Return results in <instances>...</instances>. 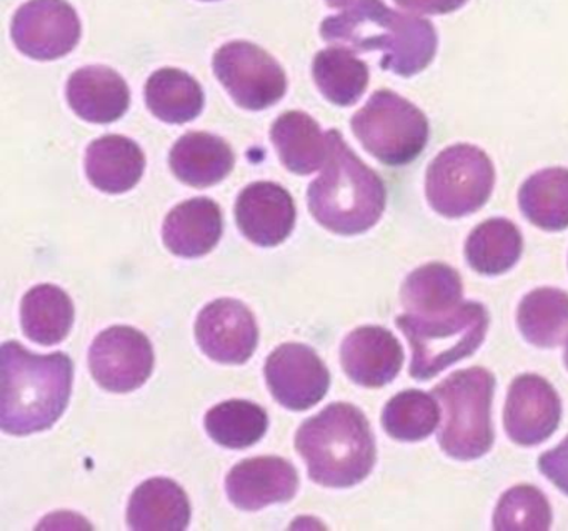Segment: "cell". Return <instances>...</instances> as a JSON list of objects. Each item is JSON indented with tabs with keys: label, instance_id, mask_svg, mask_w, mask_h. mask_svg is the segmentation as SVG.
I'll list each match as a JSON object with an SVG mask.
<instances>
[{
	"label": "cell",
	"instance_id": "cell-1",
	"mask_svg": "<svg viewBox=\"0 0 568 531\" xmlns=\"http://www.w3.org/2000/svg\"><path fill=\"white\" fill-rule=\"evenodd\" d=\"M322 38L338 48L384 54L382 69L400 78L425 71L437 54V32L427 19L394 11L384 0H357L325 19Z\"/></svg>",
	"mask_w": 568,
	"mask_h": 531
},
{
	"label": "cell",
	"instance_id": "cell-2",
	"mask_svg": "<svg viewBox=\"0 0 568 531\" xmlns=\"http://www.w3.org/2000/svg\"><path fill=\"white\" fill-rule=\"evenodd\" d=\"M0 378V427L24 437L48 430L62 417L71 398L74 364L62 351L36 355L19 341H6Z\"/></svg>",
	"mask_w": 568,
	"mask_h": 531
},
{
	"label": "cell",
	"instance_id": "cell-3",
	"mask_svg": "<svg viewBox=\"0 0 568 531\" xmlns=\"http://www.w3.org/2000/svg\"><path fill=\"white\" fill-rule=\"evenodd\" d=\"M327 137V161L308 187V208L315 221L334 234H364L381 221L387 188L377 172L345 144L341 132L328 131Z\"/></svg>",
	"mask_w": 568,
	"mask_h": 531
},
{
	"label": "cell",
	"instance_id": "cell-4",
	"mask_svg": "<svg viewBox=\"0 0 568 531\" xmlns=\"http://www.w3.org/2000/svg\"><path fill=\"white\" fill-rule=\"evenodd\" d=\"M308 477L328 488L361 483L377 460L374 433L367 417L351 404H332L308 418L295 435Z\"/></svg>",
	"mask_w": 568,
	"mask_h": 531
},
{
	"label": "cell",
	"instance_id": "cell-5",
	"mask_svg": "<svg viewBox=\"0 0 568 531\" xmlns=\"http://www.w3.org/2000/svg\"><path fill=\"white\" fill-rule=\"evenodd\" d=\"M495 375L484 367L455 371L437 385L432 395L444 405L445 420L438 443L448 457L470 461L484 457L495 441L491 401Z\"/></svg>",
	"mask_w": 568,
	"mask_h": 531
},
{
	"label": "cell",
	"instance_id": "cell-6",
	"mask_svg": "<svg viewBox=\"0 0 568 531\" xmlns=\"http://www.w3.org/2000/svg\"><path fill=\"white\" fill-rule=\"evenodd\" d=\"M488 312L478 302H464L447 314H405L397 327L412 347L410 375L415 380H430L450 365L470 357L484 344Z\"/></svg>",
	"mask_w": 568,
	"mask_h": 531
},
{
	"label": "cell",
	"instance_id": "cell-7",
	"mask_svg": "<svg viewBox=\"0 0 568 531\" xmlns=\"http://www.w3.org/2000/svg\"><path fill=\"white\" fill-rule=\"evenodd\" d=\"M352 131L365 151L388 167L412 164L430 134L424 112L392 91L375 92L352 119Z\"/></svg>",
	"mask_w": 568,
	"mask_h": 531
},
{
	"label": "cell",
	"instance_id": "cell-8",
	"mask_svg": "<svg viewBox=\"0 0 568 531\" xmlns=\"http://www.w3.org/2000/svg\"><path fill=\"white\" fill-rule=\"evenodd\" d=\"M495 185V167L481 149L457 144L442 151L427 169L425 194L442 217L460 218L480 211Z\"/></svg>",
	"mask_w": 568,
	"mask_h": 531
},
{
	"label": "cell",
	"instance_id": "cell-9",
	"mask_svg": "<svg viewBox=\"0 0 568 531\" xmlns=\"http://www.w3.org/2000/svg\"><path fill=\"white\" fill-rule=\"evenodd\" d=\"M214 72L235 104L247 111L271 108L287 91L284 69L252 42L234 41L222 45L214 55Z\"/></svg>",
	"mask_w": 568,
	"mask_h": 531
},
{
	"label": "cell",
	"instance_id": "cell-10",
	"mask_svg": "<svg viewBox=\"0 0 568 531\" xmlns=\"http://www.w3.org/2000/svg\"><path fill=\"white\" fill-rule=\"evenodd\" d=\"M154 361L151 340L128 325H115L102 331L89 350L92 377L114 394H128L142 387L154 370Z\"/></svg>",
	"mask_w": 568,
	"mask_h": 531
},
{
	"label": "cell",
	"instance_id": "cell-11",
	"mask_svg": "<svg viewBox=\"0 0 568 531\" xmlns=\"http://www.w3.org/2000/svg\"><path fill=\"white\" fill-rule=\"evenodd\" d=\"M81 39L78 12L65 0H29L16 12L12 41L34 61H54L74 51Z\"/></svg>",
	"mask_w": 568,
	"mask_h": 531
},
{
	"label": "cell",
	"instance_id": "cell-12",
	"mask_svg": "<svg viewBox=\"0 0 568 531\" xmlns=\"http://www.w3.org/2000/svg\"><path fill=\"white\" fill-rule=\"evenodd\" d=\"M272 397L288 410L315 407L327 395L331 374L317 351L304 344H284L265 361Z\"/></svg>",
	"mask_w": 568,
	"mask_h": 531
},
{
	"label": "cell",
	"instance_id": "cell-13",
	"mask_svg": "<svg viewBox=\"0 0 568 531\" xmlns=\"http://www.w3.org/2000/svg\"><path fill=\"white\" fill-rule=\"evenodd\" d=\"M199 347L219 364H245L255 351L258 327L247 305L234 298H219L205 305L195 321Z\"/></svg>",
	"mask_w": 568,
	"mask_h": 531
},
{
	"label": "cell",
	"instance_id": "cell-14",
	"mask_svg": "<svg viewBox=\"0 0 568 531\" xmlns=\"http://www.w3.org/2000/svg\"><path fill=\"white\" fill-rule=\"evenodd\" d=\"M561 420V400L550 381L520 375L508 388L504 427L510 440L534 447L550 438Z\"/></svg>",
	"mask_w": 568,
	"mask_h": 531
},
{
	"label": "cell",
	"instance_id": "cell-15",
	"mask_svg": "<svg viewBox=\"0 0 568 531\" xmlns=\"http://www.w3.org/2000/svg\"><path fill=\"white\" fill-rule=\"evenodd\" d=\"M235 221L258 247H277L294 231V198L274 182H255L239 195Z\"/></svg>",
	"mask_w": 568,
	"mask_h": 531
},
{
	"label": "cell",
	"instance_id": "cell-16",
	"mask_svg": "<svg viewBox=\"0 0 568 531\" xmlns=\"http://www.w3.org/2000/svg\"><path fill=\"white\" fill-rule=\"evenodd\" d=\"M225 488L235 507L255 511L291 501L298 490V473L285 458H247L232 468Z\"/></svg>",
	"mask_w": 568,
	"mask_h": 531
},
{
	"label": "cell",
	"instance_id": "cell-17",
	"mask_svg": "<svg viewBox=\"0 0 568 531\" xmlns=\"http://www.w3.org/2000/svg\"><path fill=\"white\" fill-rule=\"evenodd\" d=\"M341 361L354 384L381 388L390 384L402 370L404 348L387 328L365 325L345 337Z\"/></svg>",
	"mask_w": 568,
	"mask_h": 531
},
{
	"label": "cell",
	"instance_id": "cell-18",
	"mask_svg": "<svg viewBox=\"0 0 568 531\" xmlns=\"http://www.w3.org/2000/svg\"><path fill=\"white\" fill-rule=\"evenodd\" d=\"M72 111L92 124H111L128 112L131 92L124 79L104 65L79 69L69 79Z\"/></svg>",
	"mask_w": 568,
	"mask_h": 531
},
{
	"label": "cell",
	"instance_id": "cell-19",
	"mask_svg": "<svg viewBox=\"0 0 568 531\" xmlns=\"http://www.w3.org/2000/svg\"><path fill=\"white\" fill-rule=\"evenodd\" d=\"M222 211L207 197L192 198L169 212L162 238L165 247L184 258L209 254L222 237Z\"/></svg>",
	"mask_w": 568,
	"mask_h": 531
},
{
	"label": "cell",
	"instance_id": "cell-20",
	"mask_svg": "<svg viewBox=\"0 0 568 531\" xmlns=\"http://www.w3.org/2000/svg\"><path fill=\"white\" fill-rule=\"evenodd\" d=\"M191 521V501L181 484L151 478L135 488L128 508V523L138 531H182Z\"/></svg>",
	"mask_w": 568,
	"mask_h": 531
},
{
	"label": "cell",
	"instance_id": "cell-21",
	"mask_svg": "<svg viewBox=\"0 0 568 531\" xmlns=\"http://www.w3.org/2000/svg\"><path fill=\"white\" fill-rule=\"evenodd\" d=\"M169 164L179 181L191 187L205 188L231 174L235 155L221 137L207 132H189L175 142Z\"/></svg>",
	"mask_w": 568,
	"mask_h": 531
},
{
	"label": "cell",
	"instance_id": "cell-22",
	"mask_svg": "<svg viewBox=\"0 0 568 531\" xmlns=\"http://www.w3.org/2000/svg\"><path fill=\"white\" fill-rule=\"evenodd\" d=\"M144 169V152L134 141L121 135L98 139L85 154V174L105 194L131 191L141 181Z\"/></svg>",
	"mask_w": 568,
	"mask_h": 531
},
{
	"label": "cell",
	"instance_id": "cell-23",
	"mask_svg": "<svg viewBox=\"0 0 568 531\" xmlns=\"http://www.w3.org/2000/svg\"><path fill=\"white\" fill-rule=\"evenodd\" d=\"M271 137L282 164L294 174H312L327 161V134L304 112L281 115L272 125Z\"/></svg>",
	"mask_w": 568,
	"mask_h": 531
},
{
	"label": "cell",
	"instance_id": "cell-24",
	"mask_svg": "<svg viewBox=\"0 0 568 531\" xmlns=\"http://www.w3.org/2000/svg\"><path fill=\"white\" fill-rule=\"evenodd\" d=\"M464 285L460 275L450 265L442 262L422 265L412 272L402 285L400 300L408 314H447L462 304Z\"/></svg>",
	"mask_w": 568,
	"mask_h": 531
},
{
	"label": "cell",
	"instance_id": "cell-25",
	"mask_svg": "<svg viewBox=\"0 0 568 531\" xmlns=\"http://www.w3.org/2000/svg\"><path fill=\"white\" fill-rule=\"evenodd\" d=\"M71 297L55 285H38L22 298V330L36 344H61L74 324Z\"/></svg>",
	"mask_w": 568,
	"mask_h": 531
},
{
	"label": "cell",
	"instance_id": "cell-26",
	"mask_svg": "<svg viewBox=\"0 0 568 531\" xmlns=\"http://www.w3.org/2000/svg\"><path fill=\"white\" fill-rule=\"evenodd\" d=\"M518 205L535 227L560 232L568 227V169H544L528 177L518 192Z\"/></svg>",
	"mask_w": 568,
	"mask_h": 531
},
{
	"label": "cell",
	"instance_id": "cell-27",
	"mask_svg": "<svg viewBox=\"0 0 568 531\" xmlns=\"http://www.w3.org/2000/svg\"><path fill=\"white\" fill-rule=\"evenodd\" d=\"M524 252V237L507 218H490L471 231L465 244L468 265L481 275H501L514 268Z\"/></svg>",
	"mask_w": 568,
	"mask_h": 531
},
{
	"label": "cell",
	"instance_id": "cell-28",
	"mask_svg": "<svg viewBox=\"0 0 568 531\" xmlns=\"http://www.w3.org/2000/svg\"><path fill=\"white\" fill-rule=\"evenodd\" d=\"M144 94L149 111L168 124L194 121L204 109L201 84L179 69L168 68L154 72L145 84Z\"/></svg>",
	"mask_w": 568,
	"mask_h": 531
},
{
	"label": "cell",
	"instance_id": "cell-29",
	"mask_svg": "<svg viewBox=\"0 0 568 531\" xmlns=\"http://www.w3.org/2000/svg\"><path fill=\"white\" fill-rule=\"evenodd\" d=\"M517 324L528 344L558 347L568 337V294L544 287L530 292L518 305Z\"/></svg>",
	"mask_w": 568,
	"mask_h": 531
},
{
	"label": "cell",
	"instance_id": "cell-30",
	"mask_svg": "<svg viewBox=\"0 0 568 531\" xmlns=\"http://www.w3.org/2000/svg\"><path fill=\"white\" fill-rule=\"evenodd\" d=\"M312 74L322 95L341 108H348L358 102L367 91L371 78L367 64L355 58L351 49L338 45L315 55Z\"/></svg>",
	"mask_w": 568,
	"mask_h": 531
},
{
	"label": "cell",
	"instance_id": "cell-31",
	"mask_svg": "<svg viewBox=\"0 0 568 531\" xmlns=\"http://www.w3.org/2000/svg\"><path fill=\"white\" fill-rule=\"evenodd\" d=\"M267 427V411L252 401H224L215 405L205 415V430L209 437L232 450H241L257 443L264 437Z\"/></svg>",
	"mask_w": 568,
	"mask_h": 531
},
{
	"label": "cell",
	"instance_id": "cell-32",
	"mask_svg": "<svg viewBox=\"0 0 568 531\" xmlns=\"http://www.w3.org/2000/svg\"><path fill=\"white\" fill-rule=\"evenodd\" d=\"M440 408L434 395L404 390L385 405L382 425L388 437L398 441H420L437 430Z\"/></svg>",
	"mask_w": 568,
	"mask_h": 531
},
{
	"label": "cell",
	"instance_id": "cell-33",
	"mask_svg": "<svg viewBox=\"0 0 568 531\" xmlns=\"http://www.w3.org/2000/svg\"><path fill=\"white\" fill-rule=\"evenodd\" d=\"M550 524V503L534 484L510 488L495 508L494 528L498 531H547Z\"/></svg>",
	"mask_w": 568,
	"mask_h": 531
},
{
	"label": "cell",
	"instance_id": "cell-34",
	"mask_svg": "<svg viewBox=\"0 0 568 531\" xmlns=\"http://www.w3.org/2000/svg\"><path fill=\"white\" fill-rule=\"evenodd\" d=\"M538 470L558 488L568 494V437L554 450L545 451L538 458Z\"/></svg>",
	"mask_w": 568,
	"mask_h": 531
},
{
	"label": "cell",
	"instance_id": "cell-35",
	"mask_svg": "<svg viewBox=\"0 0 568 531\" xmlns=\"http://www.w3.org/2000/svg\"><path fill=\"white\" fill-rule=\"evenodd\" d=\"M400 8L420 14H450L457 11L467 0H395Z\"/></svg>",
	"mask_w": 568,
	"mask_h": 531
},
{
	"label": "cell",
	"instance_id": "cell-36",
	"mask_svg": "<svg viewBox=\"0 0 568 531\" xmlns=\"http://www.w3.org/2000/svg\"><path fill=\"white\" fill-rule=\"evenodd\" d=\"M325 2H327L328 8L344 9L351 8L357 0H325Z\"/></svg>",
	"mask_w": 568,
	"mask_h": 531
},
{
	"label": "cell",
	"instance_id": "cell-37",
	"mask_svg": "<svg viewBox=\"0 0 568 531\" xmlns=\"http://www.w3.org/2000/svg\"><path fill=\"white\" fill-rule=\"evenodd\" d=\"M564 357H565V365H567V368H568V340H567V345H565Z\"/></svg>",
	"mask_w": 568,
	"mask_h": 531
}]
</instances>
